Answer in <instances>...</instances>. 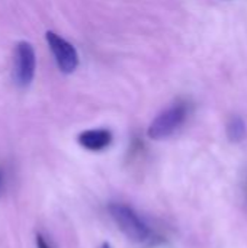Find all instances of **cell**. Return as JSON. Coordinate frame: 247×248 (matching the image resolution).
<instances>
[{"label": "cell", "mask_w": 247, "mask_h": 248, "mask_svg": "<svg viewBox=\"0 0 247 248\" xmlns=\"http://www.w3.org/2000/svg\"><path fill=\"white\" fill-rule=\"evenodd\" d=\"M108 209L112 219L128 240L144 243L150 238L151 231L148 225L138 217V214L132 208L124 203H111Z\"/></svg>", "instance_id": "cell-1"}, {"label": "cell", "mask_w": 247, "mask_h": 248, "mask_svg": "<svg viewBox=\"0 0 247 248\" xmlns=\"http://www.w3.org/2000/svg\"><path fill=\"white\" fill-rule=\"evenodd\" d=\"M188 113H189V106L185 102H178L169 106L150 124L147 135L156 141L169 138L185 124Z\"/></svg>", "instance_id": "cell-2"}, {"label": "cell", "mask_w": 247, "mask_h": 248, "mask_svg": "<svg viewBox=\"0 0 247 248\" xmlns=\"http://www.w3.org/2000/svg\"><path fill=\"white\" fill-rule=\"evenodd\" d=\"M36 70V55L33 46L20 41L15 48V80L20 87H26L32 83Z\"/></svg>", "instance_id": "cell-3"}, {"label": "cell", "mask_w": 247, "mask_h": 248, "mask_svg": "<svg viewBox=\"0 0 247 248\" xmlns=\"http://www.w3.org/2000/svg\"><path fill=\"white\" fill-rule=\"evenodd\" d=\"M45 38H47L49 49L57 61L58 68L64 74L73 73L79 65V54H77L76 48L68 41H66L64 38H61L58 33H55L52 31H48Z\"/></svg>", "instance_id": "cell-4"}, {"label": "cell", "mask_w": 247, "mask_h": 248, "mask_svg": "<svg viewBox=\"0 0 247 248\" xmlns=\"http://www.w3.org/2000/svg\"><path fill=\"white\" fill-rule=\"evenodd\" d=\"M77 142L89 151H100L112 142V134L108 129H87L77 137Z\"/></svg>", "instance_id": "cell-5"}, {"label": "cell", "mask_w": 247, "mask_h": 248, "mask_svg": "<svg viewBox=\"0 0 247 248\" xmlns=\"http://www.w3.org/2000/svg\"><path fill=\"white\" fill-rule=\"evenodd\" d=\"M227 135L231 142H240L246 137V124L240 116H233L227 125Z\"/></svg>", "instance_id": "cell-6"}, {"label": "cell", "mask_w": 247, "mask_h": 248, "mask_svg": "<svg viewBox=\"0 0 247 248\" xmlns=\"http://www.w3.org/2000/svg\"><path fill=\"white\" fill-rule=\"evenodd\" d=\"M36 248H51L42 234H36Z\"/></svg>", "instance_id": "cell-7"}, {"label": "cell", "mask_w": 247, "mask_h": 248, "mask_svg": "<svg viewBox=\"0 0 247 248\" xmlns=\"http://www.w3.org/2000/svg\"><path fill=\"white\" fill-rule=\"evenodd\" d=\"M1 186H3V171L0 169V193H1Z\"/></svg>", "instance_id": "cell-8"}, {"label": "cell", "mask_w": 247, "mask_h": 248, "mask_svg": "<svg viewBox=\"0 0 247 248\" xmlns=\"http://www.w3.org/2000/svg\"><path fill=\"white\" fill-rule=\"evenodd\" d=\"M100 248H111V247H109V244H106V243H105V244H103Z\"/></svg>", "instance_id": "cell-9"}]
</instances>
